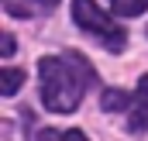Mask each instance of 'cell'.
Here are the masks:
<instances>
[{
    "mask_svg": "<svg viewBox=\"0 0 148 141\" xmlns=\"http://www.w3.org/2000/svg\"><path fill=\"white\" fill-rule=\"evenodd\" d=\"M41 76V100L52 114H73L83 93L93 86L97 72L79 52H62V55H45L38 62Z\"/></svg>",
    "mask_w": 148,
    "mask_h": 141,
    "instance_id": "1",
    "label": "cell"
},
{
    "mask_svg": "<svg viewBox=\"0 0 148 141\" xmlns=\"http://www.w3.org/2000/svg\"><path fill=\"white\" fill-rule=\"evenodd\" d=\"M3 55H14V35H3Z\"/></svg>",
    "mask_w": 148,
    "mask_h": 141,
    "instance_id": "9",
    "label": "cell"
},
{
    "mask_svg": "<svg viewBox=\"0 0 148 141\" xmlns=\"http://www.w3.org/2000/svg\"><path fill=\"white\" fill-rule=\"evenodd\" d=\"M73 17H76V24H79L86 35H93L103 48H110V52H124V45H127L124 28L114 21L110 14H103L93 0H73Z\"/></svg>",
    "mask_w": 148,
    "mask_h": 141,
    "instance_id": "2",
    "label": "cell"
},
{
    "mask_svg": "<svg viewBox=\"0 0 148 141\" xmlns=\"http://www.w3.org/2000/svg\"><path fill=\"white\" fill-rule=\"evenodd\" d=\"M59 7V0H3V10L10 17H38V14H52Z\"/></svg>",
    "mask_w": 148,
    "mask_h": 141,
    "instance_id": "3",
    "label": "cell"
},
{
    "mask_svg": "<svg viewBox=\"0 0 148 141\" xmlns=\"http://www.w3.org/2000/svg\"><path fill=\"white\" fill-rule=\"evenodd\" d=\"M41 141H86L83 131H41Z\"/></svg>",
    "mask_w": 148,
    "mask_h": 141,
    "instance_id": "8",
    "label": "cell"
},
{
    "mask_svg": "<svg viewBox=\"0 0 148 141\" xmlns=\"http://www.w3.org/2000/svg\"><path fill=\"white\" fill-rule=\"evenodd\" d=\"M131 131H148V76L138 79V97H134V110H131Z\"/></svg>",
    "mask_w": 148,
    "mask_h": 141,
    "instance_id": "4",
    "label": "cell"
},
{
    "mask_svg": "<svg viewBox=\"0 0 148 141\" xmlns=\"http://www.w3.org/2000/svg\"><path fill=\"white\" fill-rule=\"evenodd\" d=\"M21 83H24V72L21 69H3L0 72V93L3 97H14L21 90Z\"/></svg>",
    "mask_w": 148,
    "mask_h": 141,
    "instance_id": "6",
    "label": "cell"
},
{
    "mask_svg": "<svg viewBox=\"0 0 148 141\" xmlns=\"http://www.w3.org/2000/svg\"><path fill=\"white\" fill-rule=\"evenodd\" d=\"M100 103H103V110H107V114H117V110L134 107V100H131V93H124V90H107Z\"/></svg>",
    "mask_w": 148,
    "mask_h": 141,
    "instance_id": "5",
    "label": "cell"
},
{
    "mask_svg": "<svg viewBox=\"0 0 148 141\" xmlns=\"http://www.w3.org/2000/svg\"><path fill=\"white\" fill-rule=\"evenodd\" d=\"M110 7L124 17H134V14H145L148 10V0H110Z\"/></svg>",
    "mask_w": 148,
    "mask_h": 141,
    "instance_id": "7",
    "label": "cell"
}]
</instances>
